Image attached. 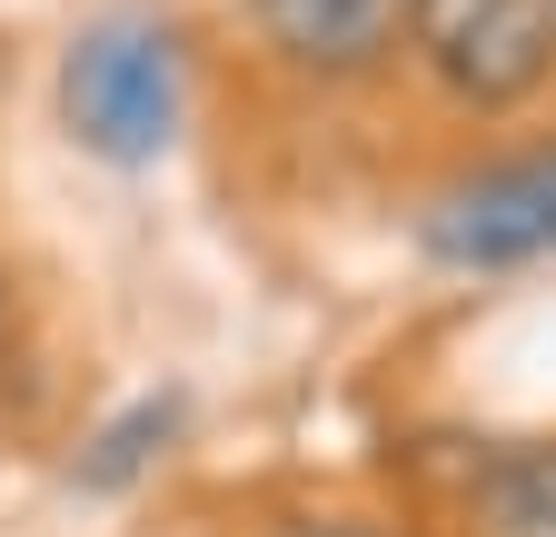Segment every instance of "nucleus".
Wrapping results in <instances>:
<instances>
[{
  "instance_id": "6",
  "label": "nucleus",
  "mask_w": 556,
  "mask_h": 537,
  "mask_svg": "<svg viewBox=\"0 0 556 537\" xmlns=\"http://www.w3.org/2000/svg\"><path fill=\"white\" fill-rule=\"evenodd\" d=\"M169 438H179V398H139V409H119V419L90 438V458L70 467V478H80L90 498H110V488H129L139 467H150V458L169 448Z\"/></svg>"
},
{
  "instance_id": "2",
  "label": "nucleus",
  "mask_w": 556,
  "mask_h": 537,
  "mask_svg": "<svg viewBox=\"0 0 556 537\" xmlns=\"http://www.w3.org/2000/svg\"><path fill=\"white\" fill-rule=\"evenodd\" d=\"M417 60L467 110H507L556 71V0H407Z\"/></svg>"
},
{
  "instance_id": "1",
  "label": "nucleus",
  "mask_w": 556,
  "mask_h": 537,
  "mask_svg": "<svg viewBox=\"0 0 556 537\" xmlns=\"http://www.w3.org/2000/svg\"><path fill=\"white\" fill-rule=\"evenodd\" d=\"M189 120V60L160 21H90L60 50V129L110 170H150Z\"/></svg>"
},
{
  "instance_id": "4",
  "label": "nucleus",
  "mask_w": 556,
  "mask_h": 537,
  "mask_svg": "<svg viewBox=\"0 0 556 537\" xmlns=\"http://www.w3.org/2000/svg\"><path fill=\"white\" fill-rule=\"evenodd\" d=\"M258 40L289 60V71L348 80V71H378L407 30V0H249Z\"/></svg>"
},
{
  "instance_id": "7",
  "label": "nucleus",
  "mask_w": 556,
  "mask_h": 537,
  "mask_svg": "<svg viewBox=\"0 0 556 537\" xmlns=\"http://www.w3.org/2000/svg\"><path fill=\"white\" fill-rule=\"evenodd\" d=\"M278 537H378V527H348V517H308V527H278Z\"/></svg>"
},
{
  "instance_id": "5",
  "label": "nucleus",
  "mask_w": 556,
  "mask_h": 537,
  "mask_svg": "<svg viewBox=\"0 0 556 537\" xmlns=\"http://www.w3.org/2000/svg\"><path fill=\"white\" fill-rule=\"evenodd\" d=\"M477 537H556V448H507L477 467Z\"/></svg>"
},
{
  "instance_id": "3",
  "label": "nucleus",
  "mask_w": 556,
  "mask_h": 537,
  "mask_svg": "<svg viewBox=\"0 0 556 537\" xmlns=\"http://www.w3.org/2000/svg\"><path fill=\"white\" fill-rule=\"evenodd\" d=\"M428 249L447 268H527V259H556V150L497 160V170L438 189Z\"/></svg>"
}]
</instances>
